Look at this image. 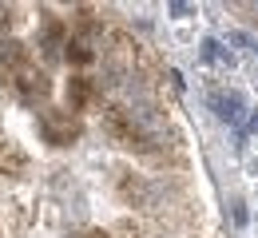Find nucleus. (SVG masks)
<instances>
[{"label":"nucleus","instance_id":"1","mask_svg":"<svg viewBox=\"0 0 258 238\" xmlns=\"http://www.w3.org/2000/svg\"><path fill=\"white\" fill-rule=\"evenodd\" d=\"M103 131L115 139V143H123V147L151 151V139L143 135V127L135 123V115H131V111H123V107H107V111H103Z\"/></svg>","mask_w":258,"mask_h":238},{"label":"nucleus","instance_id":"2","mask_svg":"<svg viewBox=\"0 0 258 238\" xmlns=\"http://www.w3.org/2000/svg\"><path fill=\"white\" fill-rule=\"evenodd\" d=\"M40 135L48 139V143H56V147H68L72 139L80 135V123L68 111H44L40 115Z\"/></svg>","mask_w":258,"mask_h":238},{"label":"nucleus","instance_id":"3","mask_svg":"<svg viewBox=\"0 0 258 238\" xmlns=\"http://www.w3.org/2000/svg\"><path fill=\"white\" fill-rule=\"evenodd\" d=\"M12 88L20 92V100H24V103H36V100H44V96H48V75H44L40 68H32V64H24V68L16 71Z\"/></svg>","mask_w":258,"mask_h":238},{"label":"nucleus","instance_id":"4","mask_svg":"<svg viewBox=\"0 0 258 238\" xmlns=\"http://www.w3.org/2000/svg\"><path fill=\"white\" fill-rule=\"evenodd\" d=\"M211 107L219 111V119H230V123H234V119H242V100H238V96L215 92V96H211Z\"/></svg>","mask_w":258,"mask_h":238},{"label":"nucleus","instance_id":"5","mask_svg":"<svg viewBox=\"0 0 258 238\" xmlns=\"http://www.w3.org/2000/svg\"><path fill=\"white\" fill-rule=\"evenodd\" d=\"M0 171H12V175L28 171V155H24L16 143H0Z\"/></svg>","mask_w":258,"mask_h":238},{"label":"nucleus","instance_id":"6","mask_svg":"<svg viewBox=\"0 0 258 238\" xmlns=\"http://www.w3.org/2000/svg\"><path fill=\"white\" fill-rule=\"evenodd\" d=\"M68 100H72V107H84L92 100V80L88 75H72L68 80Z\"/></svg>","mask_w":258,"mask_h":238},{"label":"nucleus","instance_id":"7","mask_svg":"<svg viewBox=\"0 0 258 238\" xmlns=\"http://www.w3.org/2000/svg\"><path fill=\"white\" fill-rule=\"evenodd\" d=\"M0 64H8V68H24V48L16 44V40H0Z\"/></svg>","mask_w":258,"mask_h":238},{"label":"nucleus","instance_id":"8","mask_svg":"<svg viewBox=\"0 0 258 238\" xmlns=\"http://www.w3.org/2000/svg\"><path fill=\"white\" fill-rule=\"evenodd\" d=\"M68 52V64H92V60H96V52H92V48H88V44H84V40H68L64 44Z\"/></svg>","mask_w":258,"mask_h":238},{"label":"nucleus","instance_id":"9","mask_svg":"<svg viewBox=\"0 0 258 238\" xmlns=\"http://www.w3.org/2000/svg\"><path fill=\"white\" fill-rule=\"evenodd\" d=\"M123 195L127 199H147V183L143 179H123Z\"/></svg>","mask_w":258,"mask_h":238},{"label":"nucleus","instance_id":"10","mask_svg":"<svg viewBox=\"0 0 258 238\" xmlns=\"http://www.w3.org/2000/svg\"><path fill=\"white\" fill-rule=\"evenodd\" d=\"M4 28H12V8L0 4V32H4Z\"/></svg>","mask_w":258,"mask_h":238},{"label":"nucleus","instance_id":"11","mask_svg":"<svg viewBox=\"0 0 258 238\" xmlns=\"http://www.w3.org/2000/svg\"><path fill=\"white\" fill-rule=\"evenodd\" d=\"M88 238H107V234H103V230H92V234H88Z\"/></svg>","mask_w":258,"mask_h":238},{"label":"nucleus","instance_id":"12","mask_svg":"<svg viewBox=\"0 0 258 238\" xmlns=\"http://www.w3.org/2000/svg\"><path fill=\"white\" fill-rule=\"evenodd\" d=\"M250 131H258V115H254V119H250Z\"/></svg>","mask_w":258,"mask_h":238}]
</instances>
